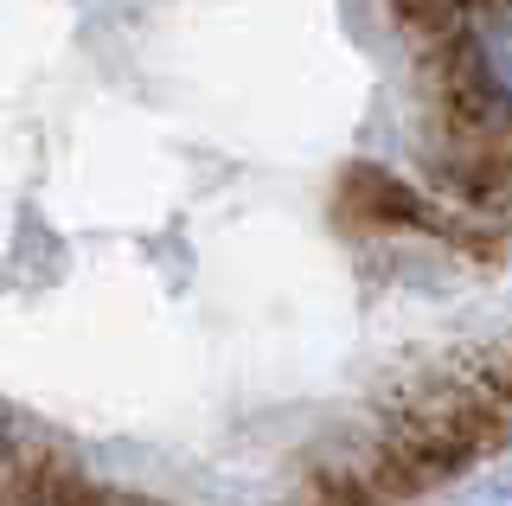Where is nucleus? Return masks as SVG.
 <instances>
[{"instance_id":"nucleus-4","label":"nucleus","mask_w":512,"mask_h":506,"mask_svg":"<svg viewBox=\"0 0 512 506\" xmlns=\"http://www.w3.org/2000/svg\"><path fill=\"white\" fill-rule=\"evenodd\" d=\"M468 7L474 0H391V20L404 26L410 39H423V45H442L461 33V20H468Z\"/></svg>"},{"instance_id":"nucleus-1","label":"nucleus","mask_w":512,"mask_h":506,"mask_svg":"<svg viewBox=\"0 0 512 506\" xmlns=\"http://www.w3.org/2000/svg\"><path fill=\"white\" fill-rule=\"evenodd\" d=\"M442 90L455 135L512 129V0H474L461 33L442 45Z\"/></svg>"},{"instance_id":"nucleus-3","label":"nucleus","mask_w":512,"mask_h":506,"mask_svg":"<svg viewBox=\"0 0 512 506\" xmlns=\"http://www.w3.org/2000/svg\"><path fill=\"white\" fill-rule=\"evenodd\" d=\"M436 180H442V199L455 218H474V225H506L512 218V148H506V135H455L448 129Z\"/></svg>"},{"instance_id":"nucleus-5","label":"nucleus","mask_w":512,"mask_h":506,"mask_svg":"<svg viewBox=\"0 0 512 506\" xmlns=\"http://www.w3.org/2000/svg\"><path fill=\"white\" fill-rule=\"evenodd\" d=\"M487 385H493V398H512V346L500 359H493V372H487Z\"/></svg>"},{"instance_id":"nucleus-2","label":"nucleus","mask_w":512,"mask_h":506,"mask_svg":"<svg viewBox=\"0 0 512 506\" xmlns=\"http://www.w3.org/2000/svg\"><path fill=\"white\" fill-rule=\"evenodd\" d=\"M340 212L365 231H429V237H461V244L474 237L442 199H423L410 180H397L391 167H372V161L340 173Z\"/></svg>"}]
</instances>
